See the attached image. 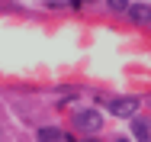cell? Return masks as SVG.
Segmentation results:
<instances>
[{
	"mask_svg": "<svg viewBox=\"0 0 151 142\" xmlns=\"http://www.w3.org/2000/svg\"><path fill=\"white\" fill-rule=\"evenodd\" d=\"M74 123H77V129L96 133V129L103 126V113H100V110H77V113H74Z\"/></svg>",
	"mask_w": 151,
	"mask_h": 142,
	"instance_id": "cell-1",
	"label": "cell"
},
{
	"mask_svg": "<svg viewBox=\"0 0 151 142\" xmlns=\"http://www.w3.org/2000/svg\"><path fill=\"white\" fill-rule=\"evenodd\" d=\"M135 23H142V26H151V3H135V7H129L125 10Z\"/></svg>",
	"mask_w": 151,
	"mask_h": 142,
	"instance_id": "cell-3",
	"label": "cell"
},
{
	"mask_svg": "<svg viewBox=\"0 0 151 142\" xmlns=\"http://www.w3.org/2000/svg\"><path fill=\"white\" fill-rule=\"evenodd\" d=\"M132 133H135L138 142H151V126H148V119H142V116L132 119Z\"/></svg>",
	"mask_w": 151,
	"mask_h": 142,
	"instance_id": "cell-4",
	"label": "cell"
},
{
	"mask_svg": "<svg viewBox=\"0 0 151 142\" xmlns=\"http://www.w3.org/2000/svg\"><path fill=\"white\" fill-rule=\"evenodd\" d=\"M106 3H109L113 13H125V10H129V0H106Z\"/></svg>",
	"mask_w": 151,
	"mask_h": 142,
	"instance_id": "cell-6",
	"label": "cell"
},
{
	"mask_svg": "<svg viewBox=\"0 0 151 142\" xmlns=\"http://www.w3.org/2000/svg\"><path fill=\"white\" fill-rule=\"evenodd\" d=\"M39 142H61V129H55V126H42V129H39Z\"/></svg>",
	"mask_w": 151,
	"mask_h": 142,
	"instance_id": "cell-5",
	"label": "cell"
},
{
	"mask_svg": "<svg viewBox=\"0 0 151 142\" xmlns=\"http://www.w3.org/2000/svg\"><path fill=\"white\" fill-rule=\"evenodd\" d=\"M119 142H129V139H119Z\"/></svg>",
	"mask_w": 151,
	"mask_h": 142,
	"instance_id": "cell-8",
	"label": "cell"
},
{
	"mask_svg": "<svg viewBox=\"0 0 151 142\" xmlns=\"http://www.w3.org/2000/svg\"><path fill=\"white\" fill-rule=\"evenodd\" d=\"M109 110L116 116H135V110H138V97H116L113 103H109Z\"/></svg>",
	"mask_w": 151,
	"mask_h": 142,
	"instance_id": "cell-2",
	"label": "cell"
},
{
	"mask_svg": "<svg viewBox=\"0 0 151 142\" xmlns=\"http://www.w3.org/2000/svg\"><path fill=\"white\" fill-rule=\"evenodd\" d=\"M84 142H96V139H84Z\"/></svg>",
	"mask_w": 151,
	"mask_h": 142,
	"instance_id": "cell-7",
	"label": "cell"
}]
</instances>
